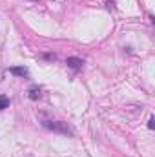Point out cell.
<instances>
[{"label": "cell", "instance_id": "cell-1", "mask_svg": "<svg viewBox=\"0 0 155 157\" xmlns=\"http://www.w3.org/2000/svg\"><path fill=\"white\" fill-rule=\"evenodd\" d=\"M42 124H44L47 130L57 132V133H62V135H71V133H73L71 128H70L66 122H62V121H44Z\"/></svg>", "mask_w": 155, "mask_h": 157}, {"label": "cell", "instance_id": "cell-2", "mask_svg": "<svg viewBox=\"0 0 155 157\" xmlns=\"http://www.w3.org/2000/svg\"><path fill=\"white\" fill-rule=\"evenodd\" d=\"M9 73L17 75V77H28L29 75L28 68H24V66H13V68H9Z\"/></svg>", "mask_w": 155, "mask_h": 157}, {"label": "cell", "instance_id": "cell-3", "mask_svg": "<svg viewBox=\"0 0 155 157\" xmlns=\"http://www.w3.org/2000/svg\"><path fill=\"white\" fill-rule=\"evenodd\" d=\"M66 64L70 66V68H73V70H78V68H82V60L77 59V57H68V60H66Z\"/></svg>", "mask_w": 155, "mask_h": 157}, {"label": "cell", "instance_id": "cell-4", "mask_svg": "<svg viewBox=\"0 0 155 157\" xmlns=\"http://www.w3.org/2000/svg\"><path fill=\"white\" fill-rule=\"evenodd\" d=\"M28 93H29L28 97H29L31 101H37V99H39V97H40V88H39V86H31Z\"/></svg>", "mask_w": 155, "mask_h": 157}, {"label": "cell", "instance_id": "cell-5", "mask_svg": "<svg viewBox=\"0 0 155 157\" xmlns=\"http://www.w3.org/2000/svg\"><path fill=\"white\" fill-rule=\"evenodd\" d=\"M9 108V97L7 95H0V110Z\"/></svg>", "mask_w": 155, "mask_h": 157}, {"label": "cell", "instance_id": "cell-6", "mask_svg": "<svg viewBox=\"0 0 155 157\" xmlns=\"http://www.w3.org/2000/svg\"><path fill=\"white\" fill-rule=\"evenodd\" d=\"M148 128H150V130H153L155 128V119L153 117H150V121H148Z\"/></svg>", "mask_w": 155, "mask_h": 157}, {"label": "cell", "instance_id": "cell-7", "mask_svg": "<svg viewBox=\"0 0 155 157\" xmlns=\"http://www.w3.org/2000/svg\"><path fill=\"white\" fill-rule=\"evenodd\" d=\"M44 57H46L47 60H55V59H57V55H44Z\"/></svg>", "mask_w": 155, "mask_h": 157}, {"label": "cell", "instance_id": "cell-8", "mask_svg": "<svg viewBox=\"0 0 155 157\" xmlns=\"http://www.w3.org/2000/svg\"><path fill=\"white\" fill-rule=\"evenodd\" d=\"M33 2H35V0H33Z\"/></svg>", "mask_w": 155, "mask_h": 157}]
</instances>
